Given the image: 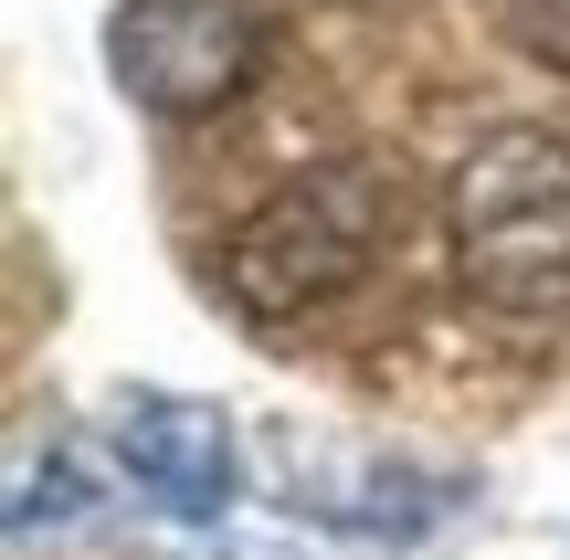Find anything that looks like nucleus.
Segmentation results:
<instances>
[{
    "instance_id": "obj_1",
    "label": "nucleus",
    "mask_w": 570,
    "mask_h": 560,
    "mask_svg": "<svg viewBox=\"0 0 570 560\" xmlns=\"http://www.w3.org/2000/svg\"><path fill=\"white\" fill-rule=\"evenodd\" d=\"M391 244H402V169L370 159V148H338V159H306L296 180H275L233 223L223 296L254 328H285V317H317L338 296H360L391 265Z\"/></svg>"
},
{
    "instance_id": "obj_2",
    "label": "nucleus",
    "mask_w": 570,
    "mask_h": 560,
    "mask_svg": "<svg viewBox=\"0 0 570 560\" xmlns=\"http://www.w3.org/2000/svg\"><path fill=\"white\" fill-rule=\"evenodd\" d=\"M454 275L497 317H570V138L487 127L444 190Z\"/></svg>"
},
{
    "instance_id": "obj_3",
    "label": "nucleus",
    "mask_w": 570,
    "mask_h": 560,
    "mask_svg": "<svg viewBox=\"0 0 570 560\" xmlns=\"http://www.w3.org/2000/svg\"><path fill=\"white\" fill-rule=\"evenodd\" d=\"M106 75L127 85V106H148L169 127L223 117L265 75V11L254 0H117Z\"/></svg>"
},
{
    "instance_id": "obj_4",
    "label": "nucleus",
    "mask_w": 570,
    "mask_h": 560,
    "mask_svg": "<svg viewBox=\"0 0 570 560\" xmlns=\"http://www.w3.org/2000/svg\"><path fill=\"white\" fill-rule=\"evenodd\" d=\"M106 444H117L127 487H138L148 508H169V519H223V508L244 498L233 413H212V402H190V392H117Z\"/></svg>"
},
{
    "instance_id": "obj_5",
    "label": "nucleus",
    "mask_w": 570,
    "mask_h": 560,
    "mask_svg": "<svg viewBox=\"0 0 570 560\" xmlns=\"http://www.w3.org/2000/svg\"><path fill=\"white\" fill-rule=\"evenodd\" d=\"M96 519V487H85V465L75 455H53V465H32L21 455V477H11V550H42V529H85Z\"/></svg>"
},
{
    "instance_id": "obj_6",
    "label": "nucleus",
    "mask_w": 570,
    "mask_h": 560,
    "mask_svg": "<svg viewBox=\"0 0 570 560\" xmlns=\"http://www.w3.org/2000/svg\"><path fill=\"white\" fill-rule=\"evenodd\" d=\"M508 42L550 75H570V0H508Z\"/></svg>"
}]
</instances>
